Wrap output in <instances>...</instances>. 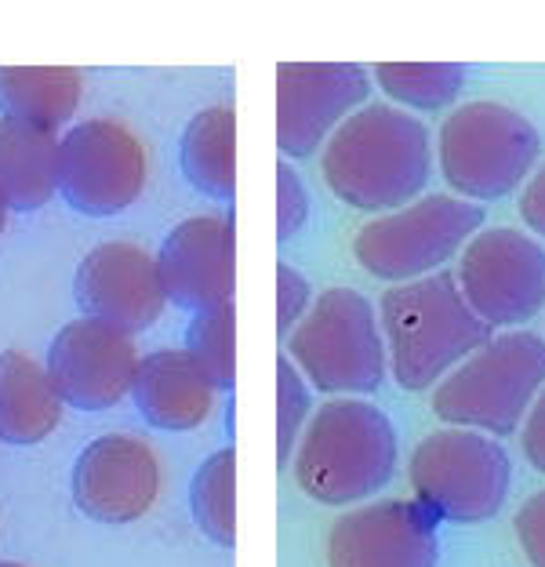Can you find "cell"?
<instances>
[{
    "mask_svg": "<svg viewBox=\"0 0 545 567\" xmlns=\"http://www.w3.org/2000/svg\"><path fill=\"white\" fill-rule=\"evenodd\" d=\"M76 302L91 317L124 334L146 331L161 320L167 291L157 259L127 240L99 244L76 266Z\"/></svg>",
    "mask_w": 545,
    "mask_h": 567,
    "instance_id": "cell-13",
    "label": "cell"
},
{
    "mask_svg": "<svg viewBox=\"0 0 545 567\" xmlns=\"http://www.w3.org/2000/svg\"><path fill=\"white\" fill-rule=\"evenodd\" d=\"M545 390V339L535 331L491 334L436 385L433 415L454 430L510 436Z\"/></svg>",
    "mask_w": 545,
    "mask_h": 567,
    "instance_id": "cell-4",
    "label": "cell"
},
{
    "mask_svg": "<svg viewBox=\"0 0 545 567\" xmlns=\"http://www.w3.org/2000/svg\"><path fill=\"white\" fill-rule=\"evenodd\" d=\"M371 73L389 99L414 110H444L465 84L459 62H379Z\"/></svg>",
    "mask_w": 545,
    "mask_h": 567,
    "instance_id": "cell-23",
    "label": "cell"
},
{
    "mask_svg": "<svg viewBox=\"0 0 545 567\" xmlns=\"http://www.w3.org/2000/svg\"><path fill=\"white\" fill-rule=\"evenodd\" d=\"M4 223H8V200H4V193H0V234H4Z\"/></svg>",
    "mask_w": 545,
    "mask_h": 567,
    "instance_id": "cell-31",
    "label": "cell"
},
{
    "mask_svg": "<svg viewBox=\"0 0 545 567\" xmlns=\"http://www.w3.org/2000/svg\"><path fill=\"white\" fill-rule=\"evenodd\" d=\"M150 175L146 146L121 121L95 117L59 138V189L70 208L91 218L127 212Z\"/></svg>",
    "mask_w": 545,
    "mask_h": 567,
    "instance_id": "cell-9",
    "label": "cell"
},
{
    "mask_svg": "<svg viewBox=\"0 0 545 567\" xmlns=\"http://www.w3.org/2000/svg\"><path fill=\"white\" fill-rule=\"evenodd\" d=\"M371 81L357 62H280L277 146L284 157H309L335 127L368 102Z\"/></svg>",
    "mask_w": 545,
    "mask_h": 567,
    "instance_id": "cell-11",
    "label": "cell"
},
{
    "mask_svg": "<svg viewBox=\"0 0 545 567\" xmlns=\"http://www.w3.org/2000/svg\"><path fill=\"white\" fill-rule=\"evenodd\" d=\"M397 473V430L368 401L339 396L317 408L298 436L295 481L320 506L379 495Z\"/></svg>",
    "mask_w": 545,
    "mask_h": 567,
    "instance_id": "cell-3",
    "label": "cell"
},
{
    "mask_svg": "<svg viewBox=\"0 0 545 567\" xmlns=\"http://www.w3.org/2000/svg\"><path fill=\"white\" fill-rule=\"evenodd\" d=\"M411 492L433 517L480 524L495 517L510 495V455L487 433L436 430L422 436L408 462Z\"/></svg>",
    "mask_w": 545,
    "mask_h": 567,
    "instance_id": "cell-8",
    "label": "cell"
},
{
    "mask_svg": "<svg viewBox=\"0 0 545 567\" xmlns=\"http://www.w3.org/2000/svg\"><path fill=\"white\" fill-rule=\"evenodd\" d=\"M161 495V462L132 433L91 441L73 466V502L99 524H132L146 517Z\"/></svg>",
    "mask_w": 545,
    "mask_h": 567,
    "instance_id": "cell-15",
    "label": "cell"
},
{
    "mask_svg": "<svg viewBox=\"0 0 545 567\" xmlns=\"http://www.w3.org/2000/svg\"><path fill=\"white\" fill-rule=\"evenodd\" d=\"M521 444H524V455L527 462L545 476V390L535 396L531 404L527 419H524V430H521Z\"/></svg>",
    "mask_w": 545,
    "mask_h": 567,
    "instance_id": "cell-29",
    "label": "cell"
},
{
    "mask_svg": "<svg viewBox=\"0 0 545 567\" xmlns=\"http://www.w3.org/2000/svg\"><path fill=\"white\" fill-rule=\"evenodd\" d=\"M484 226V208L451 193H430L408 208L363 223L353 237L357 262L379 280H422L440 274L454 251L470 244Z\"/></svg>",
    "mask_w": 545,
    "mask_h": 567,
    "instance_id": "cell-7",
    "label": "cell"
},
{
    "mask_svg": "<svg viewBox=\"0 0 545 567\" xmlns=\"http://www.w3.org/2000/svg\"><path fill=\"white\" fill-rule=\"evenodd\" d=\"M84 81L70 66H0V113L55 135L81 106Z\"/></svg>",
    "mask_w": 545,
    "mask_h": 567,
    "instance_id": "cell-20",
    "label": "cell"
},
{
    "mask_svg": "<svg viewBox=\"0 0 545 567\" xmlns=\"http://www.w3.org/2000/svg\"><path fill=\"white\" fill-rule=\"evenodd\" d=\"M59 189V135L0 117V193L8 208L41 212Z\"/></svg>",
    "mask_w": 545,
    "mask_h": 567,
    "instance_id": "cell-19",
    "label": "cell"
},
{
    "mask_svg": "<svg viewBox=\"0 0 545 567\" xmlns=\"http://www.w3.org/2000/svg\"><path fill=\"white\" fill-rule=\"evenodd\" d=\"M189 506L200 532L218 546L237 543V451L223 447L193 476Z\"/></svg>",
    "mask_w": 545,
    "mask_h": 567,
    "instance_id": "cell-22",
    "label": "cell"
},
{
    "mask_svg": "<svg viewBox=\"0 0 545 567\" xmlns=\"http://www.w3.org/2000/svg\"><path fill=\"white\" fill-rule=\"evenodd\" d=\"M459 291L484 324H524L545 306V248L513 226L476 234L462 251Z\"/></svg>",
    "mask_w": 545,
    "mask_h": 567,
    "instance_id": "cell-10",
    "label": "cell"
},
{
    "mask_svg": "<svg viewBox=\"0 0 545 567\" xmlns=\"http://www.w3.org/2000/svg\"><path fill=\"white\" fill-rule=\"evenodd\" d=\"M132 393L142 419L172 433L197 430L215 408V385L186 350H157L142 357Z\"/></svg>",
    "mask_w": 545,
    "mask_h": 567,
    "instance_id": "cell-17",
    "label": "cell"
},
{
    "mask_svg": "<svg viewBox=\"0 0 545 567\" xmlns=\"http://www.w3.org/2000/svg\"><path fill=\"white\" fill-rule=\"evenodd\" d=\"M288 360L323 393H374L389 368L374 306L353 288L320 291L288 334Z\"/></svg>",
    "mask_w": 545,
    "mask_h": 567,
    "instance_id": "cell-6",
    "label": "cell"
},
{
    "mask_svg": "<svg viewBox=\"0 0 545 567\" xmlns=\"http://www.w3.org/2000/svg\"><path fill=\"white\" fill-rule=\"evenodd\" d=\"M167 299L182 309L233 302L237 288V234L226 215H193L167 234L157 255Z\"/></svg>",
    "mask_w": 545,
    "mask_h": 567,
    "instance_id": "cell-16",
    "label": "cell"
},
{
    "mask_svg": "<svg viewBox=\"0 0 545 567\" xmlns=\"http://www.w3.org/2000/svg\"><path fill=\"white\" fill-rule=\"evenodd\" d=\"M306 306H309V284L306 277L291 269L288 262L277 266V331L280 339L298 328V320L306 317Z\"/></svg>",
    "mask_w": 545,
    "mask_h": 567,
    "instance_id": "cell-27",
    "label": "cell"
},
{
    "mask_svg": "<svg viewBox=\"0 0 545 567\" xmlns=\"http://www.w3.org/2000/svg\"><path fill=\"white\" fill-rule=\"evenodd\" d=\"M309 415V390L302 382V371H298L288 353L277 357V462L288 466L291 462V447L302 436V422Z\"/></svg>",
    "mask_w": 545,
    "mask_h": 567,
    "instance_id": "cell-25",
    "label": "cell"
},
{
    "mask_svg": "<svg viewBox=\"0 0 545 567\" xmlns=\"http://www.w3.org/2000/svg\"><path fill=\"white\" fill-rule=\"evenodd\" d=\"M379 317L389 371L400 390L411 393L440 385L465 357L491 342V328L462 299L451 274L393 284L382 295Z\"/></svg>",
    "mask_w": 545,
    "mask_h": 567,
    "instance_id": "cell-2",
    "label": "cell"
},
{
    "mask_svg": "<svg viewBox=\"0 0 545 567\" xmlns=\"http://www.w3.org/2000/svg\"><path fill=\"white\" fill-rule=\"evenodd\" d=\"M323 183L357 212H397L419 197L433 172L430 132L408 110L371 102L323 142Z\"/></svg>",
    "mask_w": 545,
    "mask_h": 567,
    "instance_id": "cell-1",
    "label": "cell"
},
{
    "mask_svg": "<svg viewBox=\"0 0 545 567\" xmlns=\"http://www.w3.org/2000/svg\"><path fill=\"white\" fill-rule=\"evenodd\" d=\"M48 371L66 404L81 411H106L132 393L138 350L132 334L81 317L55 334L48 350Z\"/></svg>",
    "mask_w": 545,
    "mask_h": 567,
    "instance_id": "cell-14",
    "label": "cell"
},
{
    "mask_svg": "<svg viewBox=\"0 0 545 567\" xmlns=\"http://www.w3.org/2000/svg\"><path fill=\"white\" fill-rule=\"evenodd\" d=\"M542 135L521 110L502 102H465L440 127V175L462 200H498L538 164Z\"/></svg>",
    "mask_w": 545,
    "mask_h": 567,
    "instance_id": "cell-5",
    "label": "cell"
},
{
    "mask_svg": "<svg viewBox=\"0 0 545 567\" xmlns=\"http://www.w3.org/2000/svg\"><path fill=\"white\" fill-rule=\"evenodd\" d=\"M521 215H524V223L535 229V234L545 237V164L527 178L524 197H521Z\"/></svg>",
    "mask_w": 545,
    "mask_h": 567,
    "instance_id": "cell-30",
    "label": "cell"
},
{
    "mask_svg": "<svg viewBox=\"0 0 545 567\" xmlns=\"http://www.w3.org/2000/svg\"><path fill=\"white\" fill-rule=\"evenodd\" d=\"M436 517L408 498L349 509L328 535V567H436Z\"/></svg>",
    "mask_w": 545,
    "mask_h": 567,
    "instance_id": "cell-12",
    "label": "cell"
},
{
    "mask_svg": "<svg viewBox=\"0 0 545 567\" xmlns=\"http://www.w3.org/2000/svg\"><path fill=\"white\" fill-rule=\"evenodd\" d=\"M0 567H25V564H11V560H4V564H0Z\"/></svg>",
    "mask_w": 545,
    "mask_h": 567,
    "instance_id": "cell-32",
    "label": "cell"
},
{
    "mask_svg": "<svg viewBox=\"0 0 545 567\" xmlns=\"http://www.w3.org/2000/svg\"><path fill=\"white\" fill-rule=\"evenodd\" d=\"M62 393L51 371L19 350L0 353V441L30 447L62 422Z\"/></svg>",
    "mask_w": 545,
    "mask_h": 567,
    "instance_id": "cell-18",
    "label": "cell"
},
{
    "mask_svg": "<svg viewBox=\"0 0 545 567\" xmlns=\"http://www.w3.org/2000/svg\"><path fill=\"white\" fill-rule=\"evenodd\" d=\"M513 532H516V543H521L524 557L545 567V492H535L513 517Z\"/></svg>",
    "mask_w": 545,
    "mask_h": 567,
    "instance_id": "cell-28",
    "label": "cell"
},
{
    "mask_svg": "<svg viewBox=\"0 0 545 567\" xmlns=\"http://www.w3.org/2000/svg\"><path fill=\"white\" fill-rule=\"evenodd\" d=\"M182 172L215 200L237 193V113L233 106H207L182 132Z\"/></svg>",
    "mask_w": 545,
    "mask_h": 567,
    "instance_id": "cell-21",
    "label": "cell"
},
{
    "mask_svg": "<svg viewBox=\"0 0 545 567\" xmlns=\"http://www.w3.org/2000/svg\"><path fill=\"white\" fill-rule=\"evenodd\" d=\"M309 215V197L291 164H277V237L291 240Z\"/></svg>",
    "mask_w": 545,
    "mask_h": 567,
    "instance_id": "cell-26",
    "label": "cell"
},
{
    "mask_svg": "<svg viewBox=\"0 0 545 567\" xmlns=\"http://www.w3.org/2000/svg\"><path fill=\"white\" fill-rule=\"evenodd\" d=\"M186 353L204 368L215 390H233L237 382V313L233 302L200 309L186 331Z\"/></svg>",
    "mask_w": 545,
    "mask_h": 567,
    "instance_id": "cell-24",
    "label": "cell"
}]
</instances>
